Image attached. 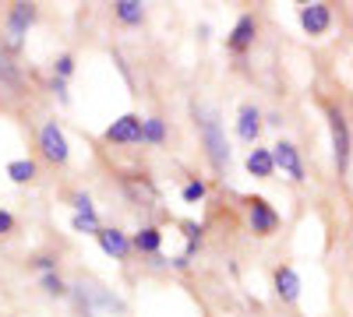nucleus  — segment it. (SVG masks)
Here are the masks:
<instances>
[{"mask_svg": "<svg viewBox=\"0 0 353 317\" xmlns=\"http://www.w3.org/2000/svg\"><path fill=\"white\" fill-rule=\"evenodd\" d=\"M329 131H332V159H336V169L339 177L350 169V127H346V117L329 106Z\"/></svg>", "mask_w": 353, "mask_h": 317, "instance_id": "obj_2", "label": "nucleus"}, {"mask_svg": "<svg viewBox=\"0 0 353 317\" xmlns=\"http://www.w3.org/2000/svg\"><path fill=\"white\" fill-rule=\"evenodd\" d=\"M248 173L251 177H272L276 173V159H272V152L269 149H251V155H248Z\"/></svg>", "mask_w": 353, "mask_h": 317, "instance_id": "obj_14", "label": "nucleus"}, {"mask_svg": "<svg viewBox=\"0 0 353 317\" xmlns=\"http://www.w3.org/2000/svg\"><path fill=\"white\" fill-rule=\"evenodd\" d=\"M39 149H43V155L50 159V162H68V138H64V131L57 127V120H46L43 124V131H39Z\"/></svg>", "mask_w": 353, "mask_h": 317, "instance_id": "obj_3", "label": "nucleus"}, {"mask_svg": "<svg viewBox=\"0 0 353 317\" xmlns=\"http://www.w3.org/2000/svg\"><path fill=\"white\" fill-rule=\"evenodd\" d=\"M141 141H149V145H163L166 141V124L159 117H145L141 124Z\"/></svg>", "mask_w": 353, "mask_h": 317, "instance_id": "obj_19", "label": "nucleus"}, {"mask_svg": "<svg viewBox=\"0 0 353 317\" xmlns=\"http://www.w3.org/2000/svg\"><path fill=\"white\" fill-rule=\"evenodd\" d=\"M74 212H78V215H96V208H92V197H88L85 190H78V194H74Z\"/></svg>", "mask_w": 353, "mask_h": 317, "instance_id": "obj_23", "label": "nucleus"}, {"mask_svg": "<svg viewBox=\"0 0 353 317\" xmlns=\"http://www.w3.org/2000/svg\"><path fill=\"white\" fill-rule=\"evenodd\" d=\"M71 229L74 233H88V237H99V215H74L71 219Z\"/></svg>", "mask_w": 353, "mask_h": 317, "instance_id": "obj_20", "label": "nucleus"}, {"mask_svg": "<svg viewBox=\"0 0 353 317\" xmlns=\"http://www.w3.org/2000/svg\"><path fill=\"white\" fill-rule=\"evenodd\" d=\"M96 240H99V247H103L110 257H117V261H124V257L131 254V247H134V243L128 240V233H121V229H106V226L99 229Z\"/></svg>", "mask_w": 353, "mask_h": 317, "instance_id": "obj_9", "label": "nucleus"}, {"mask_svg": "<svg viewBox=\"0 0 353 317\" xmlns=\"http://www.w3.org/2000/svg\"><path fill=\"white\" fill-rule=\"evenodd\" d=\"M131 243H134L141 254H156V250L163 247V233H159L156 226H145V229H138V233H134Z\"/></svg>", "mask_w": 353, "mask_h": 317, "instance_id": "obj_15", "label": "nucleus"}, {"mask_svg": "<svg viewBox=\"0 0 353 317\" xmlns=\"http://www.w3.org/2000/svg\"><path fill=\"white\" fill-rule=\"evenodd\" d=\"M0 92H8V96L18 92V71L11 64V56L4 53V46H0Z\"/></svg>", "mask_w": 353, "mask_h": 317, "instance_id": "obj_16", "label": "nucleus"}, {"mask_svg": "<svg viewBox=\"0 0 353 317\" xmlns=\"http://www.w3.org/2000/svg\"><path fill=\"white\" fill-rule=\"evenodd\" d=\"M124 190L131 194L134 205H145V208L156 205V187L145 180V177H128V180H124Z\"/></svg>", "mask_w": 353, "mask_h": 317, "instance_id": "obj_11", "label": "nucleus"}, {"mask_svg": "<svg viewBox=\"0 0 353 317\" xmlns=\"http://www.w3.org/2000/svg\"><path fill=\"white\" fill-rule=\"evenodd\" d=\"M248 222H251V229L258 237H269V233H276L279 215H276V208L265 197H251L248 201Z\"/></svg>", "mask_w": 353, "mask_h": 317, "instance_id": "obj_4", "label": "nucleus"}, {"mask_svg": "<svg viewBox=\"0 0 353 317\" xmlns=\"http://www.w3.org/2000/svg\"><path fill=\"white\" fill-rule=\"evenodd\" d=\"M43 289H46L50 296H64V293H68V289H64V282H61V275H53V272L43 275Z\"/></svg>", "mask_w": 353, "mask_h": 317, "instance_id": "obj_22", "label": "nucleus"}, {"mask_svg": "<svg viewBox=\"0 0 353 317\" xmlns=\"http://www.w3.org/2000/svg\"><path fill=\"white\" fill-rule=\"evenodd\" d=\"M201 197H205V184L201 180H191L184 187V201H188V205H194V201H201Z\"/></svg>", "mask_w": 353, "mask_h": 317, "instance_id": "obj_24", "label": "nucleus"}, {"mask_svg": "<svg viewBox=\"0 0 353 317\" xmlns=\"http://www.w3.org/2000/svg\"><path fill=\"white\" fill-rule=\"evenodd\" d=\"M53 92H57V99H61V102H68L71 96H68V89H64V81L61 78H53Z\"/></svg>", "mask_w": 353, "mask_h": 317, "instance_id": "obj_26", "label": "nucleus"}, {"mask_svg": "<svg viewBox=\"0 0 353 317\" xmlns=\"http://www.w3.org/2000/svg\"><path fill=\"white\" fill-rule=\"evenodd\" d=\"M8 177H11L14 184L36 180V162H32V159H14V162H8Z\"/></svg>", "mask_w": 353, "mask_h": 317, "instance_id": "obj_18", "label": "nucleus"}, {"mask_svg": "<svg viewBox=\"0 0 353 317\" xmlns=\"http://www.w3.org/2000/svg\"><path fill=\"white\" fill-rule=\"evenodd\" d=\"M329 21H332L329 4H304V8H301V25H304L307 36H321V32L329 28Z\"/></svg>", "mask_w": 353, "mask_h": 317, "instance_id": "obj_8", "label": "nucleus"}, {"mask_svg": "<svg viewBox=\"0 0 353 317\" xmlns=\"http://www.w3.org/2000/svg\"><path fill=\"white\" fill-rule=\"evenodd\" d=\"M254 32H258L254 14H241V18H237V25H233V32H230V50L244 53V50L254 43Z\"/></svg>", "mask_w": 353, "mask_h": 317, "instance_id": "obj_10", "label": "nucleus"}, {"mask_svg": "<svg viewBox=\"0 0 353 317\" xmlns=\"http://www.w3.org/2000/svg\"><path fill=\"white\" fill-rule=\"evenodd\" d=\"M11 229H14V219H11L8 212H0V237H4V233H11Z\"/></svg>", "mask_w": 353, "mask_h": 317, "instance_id": "obj_25", "label": "nucleus"}, {"mask_svg": "<svg viewBox=\"0 0 353 317\" xmlns=\"http://www.w3.org/2000/svg\"><path fill=\"white\" fill-rule=\"evenodd\" d=\"M272 159H276V169H283L290 180H304V162H301V152L297 145H290V141H276L272 145Z\"/></svg>", "mask_w": 353, "mask_h": 317, "instance_id": "obj_6", "label": "nucleus"}, {"mask_svg": "<svg viewBox=\"0 0 353 317\" xmlns=\"http://www.w3.org/2000/svg\"><path fill=\"white\" fill-rule=\"evenodd\" d=\"M32 21H36V8L32 4H14L11 8V14H8V46L11 50L21 46V39H25V32H28Z\"/></svg>", "mask_w": 353, "mask_h": 317, "instance_id": "obj_7", "label": "nucleus"}, {"mask_svg": "<svg viewBox=\"0 0 353 317\" xmlns=\"http://www.w3.org/2000/svg\"><path fill=\"white\" fill-rule=\"evenodd\" d=\"M141 117H134V113H124V117H117L110 127H106V141L110 145H134V141H141Z\"/></svg>", "mask_w": 353, "mask_h": 317, "instance_id": "obj_5", "label": "nucleus"}, {"mask_svg": "<svg viewBox=\"0 0 353 317\" xmlns=\"http://www.w3.org/2000/svg\"><path fill=\"white\" fill-rule=\"evenodd\" d=\"M74 74V56H61V61H57V67H53V78H61V81H68Z\"/></svg>", "mask_w": 353, "mask_h": 317, "instance_id": "obj_21", "label": "nucleus"}, {"mask_svg": "<svg viewBox=\"0 0 353 317\" xmlns=\"http://www.w3.org/2000/svg\"><path fill=\"white\" fill-rule=\"evenodd\" d=\"M194 117H198V131H201L205 149H209V159H212L219 169L230 166V145H226V138H223L219 117H216L209 106H194Z\"/></svg>", "mask_w": 353, "mask_h": 317, "instance_id": "obj_1", "label": "nucleus"}, {"mask_svg": "<svg viewBox=\"0 0 353 317\" xmlns=\"http://www.w3.org/2000/svg\"><path fill=\"white\" fill-rule=\"evenodd\" d=\"M113 11H117V18H121L124 25H141V18H145V8L138 4V0H117Z\"/></svg>", "mask_w": 353, "mask_h": 317, "instance_id": "obj_17", "label": "nucleus"}, {"mask_svg": "<svg viewBox=\"0 0 353 317\" xmlns=\"http://www.w3.org/2000/svg\"><path fill=\"white\" fill-rule=\"evenodd\" d=\"M36 265H39V268H43V272L50 275V272H53V257H39V261H36Z\"/></svg>", "mask_w": 353, "mask_h": 317, "instance_id": "obj_27", "label": "nucleus"}, {"mask_svg": "<svg viewBox=\"0 0 353 317\" xmlns=\"http://www.w3.org/2000/svg\"><path fill=\"white\" fill-rule=\"evenodd\" d=\"M276 293H279L283 303L297 300V296H301V278H297V272H293V268H279V272H276Z\"/></svg>", "mask_w": 353, "mask_h": 317, "instance_id": "obj_12", "label": "nucleus"}, {"mask_svg": "<svg viewBox=\"0 0 353 317\" xmlns=\"http://www.w3.org/2000/svg\"><path fill=\"white\" fill-rule=\"evenodd\" d=\"M237 134L244 141H258L261 134V113L254 106H241V117H237Z\"/></svg>", "mask_w": 353, "mask_h": 317, "instance_id": "obj_13", "label": "nucleus"}]
</instances>
